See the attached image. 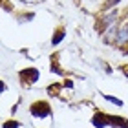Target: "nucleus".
Returning <instances> with one entry per match:
<instances>
[{
    "mask_svg": "<svg viewBox=\"0 0 128 128\" xmlns=\"http://www.w3.org/2000/svg\"><path fill=\"white\" fill-rule=\"evenodd\" d=\"M101 15H102V13H101ZM115 18H117V9H114V11H110L108 15H102L101 18H97V22H95L97 33H104L110 26H112V22H114Z\"/></svg>",
    "mask_w": 128,
    "mask_h": 128,
    "instance_id": "1",
    "label": "nucleus"
},
{
    "mask_svg": "<svg viewBox=\"0 0 128 128\" xmlns=\"http://www.w3.org/2000/svg\"><path fill=\"white\" fill-rule=\"evenodd\" d=\"M18 79L24 86H31L33 82L38 80V70L37 68H26L18 73Z\"/></svg>",
    "mask_w": 128,
    "mask_h": 128,
    "instance_id": "2",
    "label": "nucleus"
},
{
    "mask_svg": "<svg viewBox=\"0 0 128 128\" xmlns=\"http://www.w3.org/2000/svg\"><path fill=\"white\" fill-rule=\"evenodd\" d=\"M30 112H31V115H35V117H48L51 114V106L46 101H37V102H33L30 106Z\"/></svg>",
    "mask_w": 128,
    "mask_h": 128,
    "instance_id": "3",
    "label": "nucleus"
},
{
    "mask_svg": "<svg viewBox=\"0 0 128 128\" xmlns=\"http://www.w3.org/2000/svg\"><path fill=\"white\" fill-rule=\"evenodd\" d=\"M110 121H112V115H106L104 112H95L92 123H94L95 126H99V128H102V126H108Z\"/></svg>",
    "mask_w": 128,
    "mask_h": 128,
    "instance_id": "4",
    "label": "nucleus"
},
{
    "mask_svg": "<svg viewBox=\"0 0 128 128\" xmlns=\"http://www.w3.org/2000/svg\"><path fill=\"white\" fill-rule=\"evenodd\" d=\"M124 42H128V22H124L123 28L117 31V44L121 46V44H124Z\"/></svg>",
    "mask_w": 128,
    "mask_h": 128,
    "instance_id": "5",
    "label": "nucleus"
},
{
    "mask_svg": "<svg viewBox=\"0 0 128 128\" xmlns=\"http://www.w3.org/2000/svg\"><path fill=\"white\" fill-rule=\"evenodd\" d=\"M64 35H66V30H64L62 26H59V28L55 30V33H53V38H51V42H53V44L57 46V44H59L60 40L64 38Z\"/></svg>",
    "mask_w": 128,
    "mask_h": 128,
    "instance_id": "6",
    "label": "nucleus"
},
{
    "mask_svg": "<svg viewBox=\"0 0 128 128\" xmlns=\"http://www.w3.org/2000/svg\"><path fill=\"white\" fill-rule=\"evenodd\" d=\"M110 124L119 126V128H128V119H123V117H115V115H112V121H110Z\"/></svg>",
    "mask_w": 128,
    "mask_h": 128,
    "instance_id": "7",
    "label": "nucleus"
},
{
    "mask_svg": "<svg viewBox=\"0 0 128 128\" xmlns=\"http://www.w3.org/2000/svg\"><path fill=\"white\" fill-rule=\"evenodd\" d=\"M121 2V0H104L102 2V6H101V13H104V11H108V9H112V8H115Z\"/></svg>",
    "mask_w": 128,
    "mask_h": 128,
    "instance_id": "8",
    "label": "nucleus"
},
{
    "mask_svg": "<svg viewBox=\"0 0 128 128\" xmlns=\"http://www.w3.org/2000/svg\"><path fill=\"white\" fill-rule=\"evenodd\" d=\"M51 72L62 73V70H60V66H59V55H53V57H51Z\"/></svg>",
    "mask_w": 128,
    "mask_h": 128,
    "instance_id": "9",
    "label": "nucleus"
},
{
    "mask_svg": "<svg viewBox=\"0 0 128 128\" xmlns=\"http://www.w3.org/2000/svg\"><path fill=\"white\" fill-rule=\"evenodd\" d=\"M60 88H62V84H51V86H48V94L51 95V97H57L59 95V92H60Z\"/></svg>",
    "mask_w": 128,
    "mask_h": 128,
    "instance_id": "10",
    "label": "nucleus"
},
{
    "mask_svg": "<svg viewBox=\"0 0 128 128\" xmlns=\"http://www.w3.org/2000/svg\"><path fill=\"white\" fill-rule=\"evenodd\" d=\"M4 128H18V123H16V121H6Z\"/></svg>",
    "mask_w": 128,
    "mask_h": 128,
    "instance_id": "11",
    "label": "nucleus"
},
{
    "mask_svg": "<svg viewBox=\"0 0 128 128\" xmlns=\"http://www.w3.org/2000/svg\"><path fill=\"white\" fill-rule=\"evenodd\" d=\"M2 6H4L6 11H13V6L9 4V0H2Z\"/></svg>",
    "mask_w": 128,
    "mask_h": 128,
    "instance_id": "12",
    "label": "nucleus"
},
{
    "mask_svg": "<svg viewBox=\"0 0 128 128\" xmlns=\"http://www.w3.org/2000/svg\"><path fill=\"white\" fill-rule=\"evenodd\" d=\"M121 70H123V73L128 77V64H123V66H121Z\"/></svg>",
    "mask_w": 128,
    "mask_h": 128,
    "instance_id": "13",
    "label": "nucleus"
},
{
    "mask_svg": "<svg viewBox=\"0 0 128 128\" xmlns=\"http://www.w3.org/2000/svg\"><path fill=\"white\" fill-rule=\"evenodd\" d=\"M24 2H31L33 4V2H40V0H24Z\"/></svg>",
    "mask_w": 128,
    "mask_h": 128,
    "instance_id": "14",
    "label": "nucleus"
}]
</instances>
